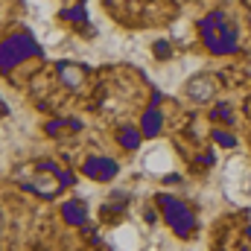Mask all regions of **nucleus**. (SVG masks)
Instances as JSON below:
<instances>
[{
    "label": "nucleus",
    "mask_w": 251,
    "mask_h": 251,
    "mask_svg": "<svg viewBox=\"0 0 251 251\" xmlns=\"http://www.w3.org/2000/svg\"><path fill=\"white\" fill-rule=\"evenodd\" d=\"M201 38L207 44V50L213 53H234L237 50V29L225 15H210L199 24Z\"/></svg>",
    "instance_id": "nucleus-1"
},
{
    "label": "nucleus",
    "mask_w": 251,
    "mask_h": 251,
    "mask_svg": "<svg viewBox=\"0 0 251 251\" xmlns=\"http://www.w3.org/2000/svg\"><path fill=\"white\" fill-rule=\"evenodd\" d=\"M38 44L29 38V35H9L3 41V50H0V62H3V70L15 67L18 62L29 59V56H38Z\"/></svg>",
    "instance_id": "nucleus-2"
},
{
    "label": "nucleus",
    "mask_w": 251,
    "mask_h": 251,
    "mask_svg": "<svg viewBox=\"0 0 251 251\" xmlns=\"http://www.w3.org/2000/svg\"><path fill=\"white\" fill-rule=\"evenodd\" d=\"M158 201L164 204V219H167V225H170L178 237H187L190 231H193V225H196V219H193V213L187 210V204H184V201H176V199H170V196H161Z\"/></svg>",
    "instance_id": "nucleus-3"
},
{
    "label": "nucleus",
    "mask_w": 251,
    "mask_h": 251,
    "mask_svg": "<svg viewBox=\"0 0 251 251\" xmlns=\"http://www.w3.org/2000/svg\"><path fill=\"white\" fill-rule=\"evenodd\" d=\"M82 173H85L88 178L108 181V178H114V176H117V164H114V161H108V158H94V161H88V164L82 167Z\"/></svg>",
    "instance_id": "nucleus-4"
},
{
    "label": "nucleus",
    "mask_w": 251,
    "mask_h": 251,
    "mask_svg": "<svg viewBox=\"0 0 251 251\" xmlns=\"http://www.w3.org/2000/svg\"><path fill=\"white\" fill-rule=\"evenodd\" d=\"M213 91H216V82L210 76H199V79L190 82V97L199 100V102H204L207 97H213Z\"/></svg>",
    "instance_id": "nucleus-5"
},
{
    "label": "nucleus",
    "mask_w": 251,
    "mask_h": 251,
    "mask_svg": "<svg viewBox=\"0 0 251 251\" xmlns=\"http://www.w3.org/2000/svg\"><path fill=\"white\" fill-rule=\"evenodd\" d=\"M62 184H64V181L59 178V176H53V178H47V176H35L29 187L35 190V193H41V196H47V199H50V196H56V193H59Z\"/></svg>",
    "instance_id": "nucleus-6"
},
{
    "label": "nucleus",
    "mask_w": 251,
    "mask_h": 251,
    "mask_svg": "<svg viewBox=\"0 0 251 251\" xmlns=\"http://www.w3.org/2000/svg\"><path fill=\"white\" fill-rule=\"evenodd\" d=\"M62 213H64V219H67L70 225H82L85 216H88V210H85L82 201H67V204L62 207Z\"/></svg>",
    "instance_id": "nucleus-7"
},
{
    "label": "nucleus",
    "mask_w": 251,
    "mask_h": 251,
    "mask_svg": "<svg viewBox=\"0 0 251 251\" xmlns=\"http://www.w3.org/2000/svg\"><path fill=\"white\" fill-rule=\"evenodd\" d=\"M158 131H161V111L152 108V111H146V117H143V137H155Z\"/></svg>",
    "instance_id": "nucleus-8"
},
{
    "label": "nucleus",
    "mask_w": 251,
    "mask_h": 251,
    "mask_svg": "<svg viewBox=\"0 0 251 251\" xmlns=\"http://www.w3.org/2000/svg\"><path fill=\"white\" fill-rule=\"evenodd\" d=\"M59 76H62V82L67 85V88H79V85H82V70L70 67L67 62L59 64Z\"/></svg>",
    "instance_id": "nucleus-9"
},
{
    "label": "nucleus",
    "mask_w": 251,
    "mask_h": 251,
    "mask_svg": "<svg viewBox=\"0 0 251 251\" xmlns=\"http://www.w3.org/2000/svg\"><path fill=\"white\" fill-rule=\"evenodd\" d=\"M120 140H123V146H128V149H137V143H140V137H137V131H134V128H126Z\"/></svg>",
    "instance_id": "nucleus-10"
},
{
    "label": "nucleus",
    "mask_w": 251,
    "mask_h": 251,
    "mask_svg": "<svg viewBox=\"0 0 251 251\" xmlns=\"http://www.w3.org/2000/svg\"><path fill=\"white\" fill-rule=\"evenodd\" d=\"M64 18H67V21H85V9H67Z\"/></svg>",
    "instance_id": "nucleus-11"
},
{
    "label": "nucleus",
    "mask_w": 251,
    "mask_h": 251,
    "mask_svg": "<svg viewBox=\"0 0 251 251\" xmlns=\"http://www.w3.org/2000/svg\"><path fill=\"white\" fill-rule=\"evenodd\" d=\"M216 140H219L222 146H234V137H231L228 131H216Z\"/></svg>",
    "instance_id": "nucleus-12"
}]
</instances>
